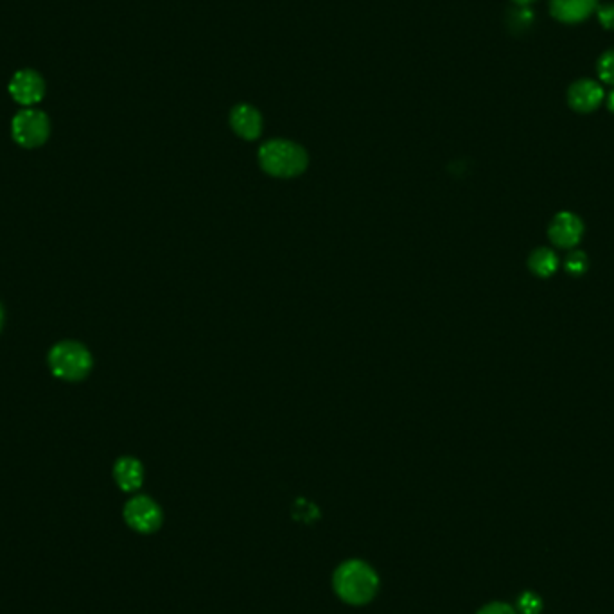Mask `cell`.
<instances>
[{"instance_id":"6da1fadb","label":"cell","mask_w":614,"mask_h":614,"mask_svg":"<svg viewBox=\"0 0 614 614\" xmlns=\"http://www.w3.org/2000/svg\"><path fill=\"white\" fill-rule=\"evenodd\" d=\"M333 588L342 602L349 606H367L379 591V575L369 562L351 559L335 570Z\"/></svg>"},{"instance_id":"7a4b0ae2","label":"cell","mask_w":614,"mask_h":614,"mask_svg":"<svg viewBox=\"0 0 614 614\" xmlns=\"http://www.w3.org/2000/svg\"><path fill=\"white\" fill-rule=\"evenodd\" d=\"M259 164L264 173L277 178H293L307 169L309 156L302 146L284 138H273L260 146Z\"/></svg>"},{"instance_id":"3957f363","label":"cell","mask_w":614,"mask_h":614,"mask_svg":"<svg viewBox=\"0 0 614 614\" xmlns=\"http://www.w3.org/2000/svg\"><path fill=\"white\" fill-rule=\"evenodd\" d=\"M92 354L78 342H61L49 353V369L63 381H81L92 370Z\"/></svg>"},{"instance_id":"277c9868","label":"cell","mask_w":614,"mask_h":614,"mask_svg":"<svg viewBox=\"0 0 614 614\" xmlns=\"http://www.w3.org/2000/svg\"><path fill=\"white\" fill-rule=\"evenodd\" d=\"M11 133H13V138L22 147L33 149V147L45 144L51 133V123L43 112L27 109L14 116L11 123Z\"/></svg>"},{"instance_id":"5b68a950","label":"cell","mask_w":614,"mask_h":614,"mask_svg":"<svg viewBox=\"0 0 614 614\" xmlns=\"http://www.w3.org/2000/svg\"><path fill=\"white\" fill-rule=\"evenodd\" d=\"M124 521L138 534H153L164 523L162 508L147 496H135L124 505Z\"/></svg>"},{"instance_id":"8992f818","label":"cell","mask_w":614,"mask_h":614,"mask_svg":"<svg viewBox=\"0 0 614 614\" xmlns=\"http://www.w3.org/2000/svg\"><path fill=\"white\" fill-rule=\"evenodd\" d=\"M606 101L604 87L595 80H579L568 89V105L577 114H591Z\"/></svg>"},{"instance_id":"52a82bcc","label":"cell","mask_w":614,"mask_h":614,"mask_svg":"<svg viewBox=\"0 0 614 614\" xmlns=\"http://www.w3.org/2000/svg\"><path fill=\"white\" fill-rule=\"evenodd\" d=\"M9 94L16 103L33 107L42 101L45 94V83L34 71H18L9 83Z\"/></svg>"},{"instance_id":"ba28073f","label":"cell","mask_w":614,"mask_h":614,"mask_svg":"<svg viewBox=\"0 0 614 614\" xmlns=\"http://www.w3.org/2000/svg\"><path fill=\"white\" fill-rule=\"evenodd\" d=\"M584 234L582 220L573 213H561L557 214L548 229V236L552 243L559 248L570 250L581 243Z\"/></svg>"},{"instance_id":"9c48e42d","label":"cell","mask_w":614,"mask_h":614,"mask_svg":"<svg viewBox=\"0 0 614 614\" xmlns=\"http://www.w3.org/2000/svg\"><path fill=\"white\" fill-rule=\"evenodd\" d=\"M548 7L557 22L575 25L597 13L599 0H550Z\"/></svg>"},{"instance_id":"30bf717a","label":"cell","mask_w":614,"mask_h":614,"mask_svg":"<svg viewBox=\"0 0 614 614\" xmlns=\"http://www.w3.org/2000/svg\"><path fill=\"white\" fill-rule=\"evenodd\" d=\"M231 126L241 138L255 140L262 131V118L253 107L238 105L231 112Z\"/></svg>"},{"instance_id":"8fae6325","label":"cell","mask_w":614,"mask_h":614,"mask_svg":"<svg viewBox=\"0 0 614 614\" xmlns=\"http://www.w3.org/2000/svg\"><path fill=\"white\" fill-rule=\"evenodd\" d=\"M114 478L124 492L137 491L144 482V468L137 458L123 457L114 466Z\"/></svg>"},{"instance_id":"7c38bea8","label":"cell","mask_w":614,"mask_h":614,"mask_svg":"<svg viewBox=\"0 0 614 614\" xmlns=\"http://www.w3.org/2000/svg\"><path fill=\"white\" fill-rule=\"evenodd\" d=\"M528 268L537 277H552L559 268V257L550 248H537L528 257Z\"/></svg>"},{"instance_id":"4fadbf2b","label":"cell","mask_w":614,"mask_h":614,"mask_svg":"<svg viewBox=\"0 0 614 614\" xmlns=\"http://www.w3.org/2000/svg\"><path fill=\"white\" fill-rule=\"evenodd\" d=\"M534 20H535V16H534V11L530 7L517 5L508 14V25L515 31H526L528 27L534 25Z\"/></svg>"},{"instance_id":"5bb4252c","label":"cell","mask_w":614,"mask_h":614,"mask_svg":"<svg viewBox=\"0 0 614 614\" xmlns=\"http://www.w3.org/2000/svg\"><path fill=\"white\" fill-rule=\"evenodd\" d=\"M597 74L600 83L614 89V49L606 51L597 61Z\"/></svg>"},{"instance_id":"9a60e30c","label":"cell","mask_w":614,"mask_h":614,"mask_svg":"<svg viewBox=\"0 0 614 614\" xmlns=\"http://www.w3.org/2000/svg\"><path fill=\"white\" fill-rule=\"evenodd\" d=\"M564 268L570 275H575V277H581L588 271L590 268V259L588 255L582 251V250H573L570 251V255L566 257V262H564Z\"/></svg>"},{"instance_id":"2e32d148","label":"cell","mask_w":614,"mask_h":614,"mask_svg":"<svg viewBox=\"0 0 614 614\" xmlns=\"http://www.w3.org/2000/svg\"><path fill=\"white\" fill-rule=\"evenodd\" d=\"M517 611L521 614H541L543 600L534 591H524L517 599Z\"/></svg>"},{"instance_id":"e0dca14e","label":"cell","mask_w":614,"mask_h":614,"mask_svg":"<svg viewBox=\"0 0 614 614\" xmlns=\"http://www.w3.org/2000/svg\"><path fill=\"white\" fill-rule=\"evenodd\" d=\"M597 18L606 31H614V4H602L597 7Z\"/></svg>"},{"instance_id":"ac0fdd59","label":"cell","mask_w":614,"mask_h":614,"mask_svg":"<svg viewBox=\"0 0 614 614\" xmlns=\"http://www.w3.org/2000/svg\"><path fill=\"white\" fill-rule=\"evenodd\" d=\"M477 614H515V609L505 602H491Z\"/></svg>"},{"instance_id":"d6986e66","label":"cell","mask_w":614,"mask_h":614,"mask_svg":"<svg viewBox=\"0 0 614 614\" xmlns=\"http://www.w3.org/2000/svg\"><path fill=\"white\" fill-rule=\"evenodd\" d=\"M606 103H608V109H609V112H613L614 114V89L606 96Z\"/></svg>"},{"instance_id":"ffe728a7","label":"cell","mask_w":614,"mask_h":614,"mask_svg":"<svg viewBox=\"0 0 614 614\" xmlns=\"http://www.w3.org/2000/svg\"><path fill=\"white\" fill-rule=\"evenodd\" d=\"M515 5H521V7H530L534 2H537V0H512Z\"/></svg>"},{"instance_id":"44dd1931","label":"cell","mask_w":614,"mask_h":614,"mask_svg":"<svg viewBox=\"0 0 614 614\" xmlns=\"http://www.w3.org/2000/svg\"><path fill=\"white\" fill-rule=\"evenodd\" d=\"M2 322H4V311H2V306H0V329H2Z\"/></svg>"}]
</instances>
